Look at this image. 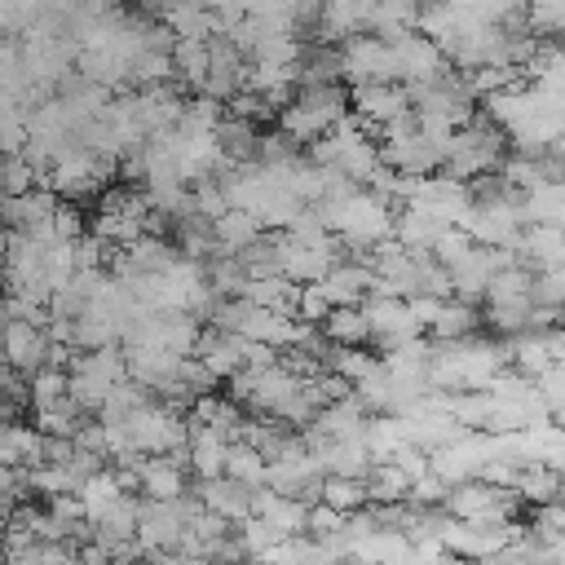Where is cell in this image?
<instances>
[{
    "instance_id": "ffe728a7",
    "label": "cell",
    "mask_w": 565,
    "mask_h": 565,
    "mask_svg": "<svg viewBox=\"0 0 565 565\" xmlns=\"http://www.w3.org/2000/svg\"><path fill=\"white\" fill-rule=\"evenodd\" d=\"M265 234V225H260V216L256 212H247V207H230L225 216H216V252H243V247H252L256 238Z\"/></svg>"
},
{
    "instance_id": "603a6c76",
    "label": "cell",
    "mask_w": 565,
    "mask_h": 565,
    "mask_svg": "<svg viewBox=\"0 0 565 565\" xmlns=\"http://www.w3.org/2000/svg\"><path fill=\"white\" fill-rule=\"evenodd\" d=\"M561 490H565V477H561L552 463H530V468H521V477H516V494H521L530 508L556 503Z\"/></svg>"
},
{
    "instance_id": "d6a6232c",
    "label": "cell",
    "mask_w": 565,
    "mask_h": 565,
    "mask_svg": "<svg viewBox=\"0 0 565 565\" xmlns=\"http://www.w3.org/2000/svg\"><path fill=\"white\" fill-rule=\"evenodd\" d=\"M318 499H322V503H331V508H340V512H358V508H366V503H371L366 481H353V477H322Z\"/></svg>"
},
{
    "instance_id": "2e32d148",
    "label": "cell",
    "mask_w": 565,
    "mask_h": 565,
    "mask_svg": "<svg viewBox=\"0 0 565 565\" xmlns=\"http://www.w3.org/2000/svg\"><path fill=\"white\" fill-rule=\"evenodd\" d=\"M446 230H450V225H441L437 216H428V212H419V207H411V203H402V207L393 212V238H397L406 252H433Z\"/></svg>"
},
{
    "instance_id": "7c38bea8",
    "label": "cell",
    "mask_w": 565,
    "mask_h": 565,
    "mask_svg": "<svg viewBox=\"0 0 565 565\" xmlns=\"http://www.w3.org/2000/svg\"><path fill=\"white\" fill-rule=\"evenodd\" d=\"M512 252L534 274L539 269H565V230H556V225H525Z\"/></svg>"
},
{
    "instance_id": "f546056e",
    "label": "cell",
    "mask_w": 565,
    "mask_h": 565,
    "mask_svg": "<svg viewBox=\"0 0 565 565\" xmlns=\"http://www.w3.org/2000/svg\"><path fill=\"white\" fill-rule=\"evenodd\" d=\"M278 128H282L287 137H296L300 146H309V141H318L322 132H331V124H327L322 115H313L309 106H300L296 97H291V102L278 110Z\"/></svg>"
},
{
    "instance_id": "9c48e42d",
    "label": "cell",
    "mask_w": 565,
    "mask_h": 565,
    "mask_svg": "<svg viewBox=\"0 0 565 565\" xmlns=\"http://www.w3.org/2000/svg\"><path fill=\"white\" fill-rule=\"evenodd\" d=\"M124 353H128V375L141 380V384H150V388L172 384L177 371H181V362H185V353L163 349V344H124Z\"/></svg>"
},
{
    "instance_id": "8fae6325",
    "label": "cell",
    "mask_w": 565,
    "mask_h": 565,
    "mask_svg": "<svg viewBox=\"0 0 565 565\" xmlns=\"http://www.w3.org/2000/svg\"><path fill=\"white\" fill-rule=\"evenodd\" d=\"M185 450H190V472H194L199 481L225 477V459H230V437H225V433H216L212 424L190 419V441H185Z\"/></svg>"
},
{
    "instance_id": "484cf974",
    "label": "cell",
    "mask_w": 565,
    "mask_h": 565,
    "mask_svg": "<svg viewBox=\"0 0 565 565\" xmlns=\"http://www.w3.org/2000/svg\"><path fill=\"white\" fill-rule=\"evenodd\" d=\"M216 137H221V146H225V154H230L234 163H252V159L260 154V132H256L252 119L225 115L221 128H216Z\"/></svg>"
},
{
    "instance_id": "b9f144b4",
    "label": "cell",
    "mask_w": 565,
    "mask_h": 565,
    "mask_svg": "<svg viewBox=\"0 0 565 565\" xmlns=\"http://www.w3.org/2000/svg\"><path fill=\"white\" fill-rule=\"evenodd\" d=\"M561 499H565V490H561Z\"/></svg>"
},
{
    "instance_id": "f35d334b",
    "label": "cell",
    "mask_w": 565,
    "mask_h": 565,
    "mask_svg": "<svg viewBox=\"0 0 565 565\" xmlns=\"http://www.w3.org/2000/svg\"><path fill=\"white\" fill-rule=\"evenodd\" d=\"M84 9H93V13H110V9H119V0H84Z\"/></svg>"
},
{
    "instance_id": "5bb4252c",
    "label": "cell",
    "mask_w": 565,
    "mask_h": 565,
    "mask_svg": "<svg viewBox=\"0 0 565 565\" xmlns=\"http://www.w3.org/2000/svg\"><path fill=\"white\" fill-rule=\"evenodd\" d=\"M375 287V265L353 256V260H340L327 278H322V291L331 296V305H362Z\"/></svg>"
},
{
    "instance_id": "277c9868",
    "label": "cell",
    "mask_w": 565,
    "mask_h": 565,
    "mask_svg": "<svg viewBox=\"0 0 565 565\" xmlns=\"http://www.w3.org/2000/svg\"><path fill=\"white\" fill-rule=\"evenodd\" d=\"M393 49H397L402 84H437V79H446V75L455 71V66H450V57L441 53V44H437V40H428L424 31L402 35Z\"/></svg>"
},
{
    "instance_id": "3957f363",
    "label": "cell",
    "mask_w": 565,
    "mask_h": 565,
    "mask_svg": "<svg viewBox=\"0 0 565 565\" xmlns=\"http://www.w3.org/2000/svg\"><path fill=\"white\" fill-rule=\"evenodd\" d=\"M190 530V516L177 503H163V499H141V525H137V543L141 552H177L181 539Z\"/></svg>"
},
{
    "instance_id": "ba28073f",
    "label": "cell",
    "mask_w": 565,
    "mask_h": 565,
    "mask_svg": "<svg viewBox=\"0 0 565 565\" xmlns=\"http://www.w3.org/2000/svg\"><path fill=\"white\" fill-rule=\"evenodd\" d=\"M199 358L212 366L216 380H234V375L247 366V335H238V331H221V327H203Z\"/></svg>"
},
{
    "instance_id": "4dcf8cb0",
    "label": "cell",
    "mask_w": 565,
    "mask_h": 565,
    "mask_svg": "<svg viewBox=\"0 0 565 565\" xmlns=\"http://www.w3.org/2000/svg\"><path fill=\"white\" fill-rule=\"evenodd\" d=\"M380 366V358L366 349V344H335L331 353H327V371H335V375H344L349 384H358L362 375H371Z\"/></svg>"
},
{
    "instance_id": "e575fe53",
    "label": "cell",
    "mask_w": 565,
    "mask_h": 565,
    "mask_svg": "<svg viewBox=\"0 0 565 565\" xmlns=\"http://www.w3.org/2000/svg\"><path fill=\"white\" fill-rule=\"evenodd\" d=\"M335 305H331V296L322 291V282H300V296H296V318L300 322H327V313H331Z\"/></svg>"
},
{
    "instance_id": "4316f807",
    "label": "cell",
    "mask_w": 565,
    "mask_h": 565,
    "mask_svg": "<svg viewBox=\"0 0 565 565\" xmlns=\"http://www.w3.org/2000/svg\"><path fill=\"white\" fill-rule=\"evenodd\" d=\"M411 477L397 468V459H380L375 468H371V477H366V494H371V503H402L406 494H411Z\"/></svg>"
},
{
    "instance_id": "5b68a950",
    "label": "cell",
    "mask_w": 565,
    "mask_h": 565,
    "mask_svg": "<svg viewBox=\"0 0 565 565\" xmlns=\"http://www.w3.org/2000/svg\"><path fill=\"white\" fill-rule=\"evenodd\" d=\"M406 110H415L406 84H362V88H353V115H362V124H366L375 137H380L384 124L402 119Z\"/></svg>"
},
{
    "instance_id": "d4e9b609",
    "label": "cell",
    "mask_w": 565,
    "mask_h": 565,
    "mask_svg": "<svg viewBox=\"0 0 565 565\" xmlns=\"http://www.w3.org/2000/svg\"><path fill=\"white\" fill-rule=\"evenodd\" d=\"M322 331H327L331 344H371V322H366L362 305H335L327 313Z\"/></svg>"
},
{
    "instance_id": "cb8c5ba5",
    "label": "cell",
    "mask_w": 565,
    "mask_h": 565,
    "mask_svg": "<svg viewBox=\"0 0 565 565\" xmlns=\"http://www.w3.org/2000/svg\"><path fill=\"white\" fill-rule=\"evenodd\" d=\"M296 296H300V282H291L287 274H269V278H252V282H247V300H252L256 309L296 313Z\"/></svg>"
},
{
    "instance_id": "30bf717a",
    "label": "cell",
    "mask_w": 565,
    "mask_h": 565,
    "mask_svg": "<svg viewBox=\"0 0 565 565\" xmlns=\"http://www.w3.org/2000/svg\"><path fill=\"white\" fill-rule=\"evenodd\" d=\"M366 424H371V406H366L358 393H349V397L322 406L309 428H313L318 437H327V441H344V437H362Z\"/></svg>"
},
{
    "instance_id": "ac0fdd59",
    "label": "cell",
    "mask_w": 565,
    "mask_h": 565,
    "mask_svg": "<svg viewBox=\"0 0 565 565\" xmlns=\"http://www.w3.org/2000/svg\"><path fill=\"white\" fill-rule=\"evenodd\" d=\"M521 221L565 230V181H543V185L525 190L521 194Z\"/></svg>"
},
{
    "instance_id": "ab89813d",
    "label": "cell",
    "mask_w": 565,
    "mask_h": 565,
    "mask_svg": "<svg viewBox=\"0 0 565 565\" xmlns=\"http://www.w3.org/2000/svg\"><path fill=\"white\" fill-rule=\"evenodd\" d=\"M433 565H463V556H455V552H446L441 561H433Z\"/></svg>"
},
{
    "instance_id": "74e56055",
    "label": "cell",
    "mask_w": 565,
    "mask_h": 565,
    "mask_svg": "<svg viewBox=\"0 0 565 565\" xmlns=\"http://www.w3.org/2000/svg\"><path fill=\"white\" fill-rule=\"evenodd\" d=\"M450 296H411L406 305H411V313H415V322L428 331L433 322H437V313H441V305H446Z\"/></svg>"
},
{
    "instance_id": "44dd1931",
    "label": "cell",
    "mask_w": 565,
    "mask_h": 565,
    "mask_svg": "<svg viewBox=\"0 0 565 565\" xmlns=\"http://www.w3.org/2000/svg\"><path fill=\"white\" fill-rule=\"evenodd\" d=\"M481 322H486V318L477 313V305H472V300L450 296V300L441 305L437 322L428 327V335H433V340H468V335H477V327H481Z\"/></svg>"
},
{
    "instance_id": "d590c367",
    "label": "cell",
    "mask_w": 565,
    "mask_h": 565,
    "mask_svg": "<svg viewBox=\"0 0 565 565\" xmlns=\"http://www.w3.org/2000/svg\"><path fill=\"white\" fill-rule=\"evenodd\" d=\"M230 115H238V119H252V124H265V119H274L278 110L260 97V93H252V88H243L234 102H230Z\"/></svg>"
},
{
    "instance_id": "7a4b0ae2",
    "label": "cell",
    "mask_w": 565,
    "mask_h": 565,
    "mask_svg": "<svg viewBox=\"0 0 565 565\" xmlns=\"http://www.w3.org/2000/svg\"><path fill=\"white\" fill-rule=\"evenodd\" d=\"M362 309H366V322H371V344L375 349H402V344H411V340H419L424 335V327L415 322V313H411V305L402 300V296H366L362 300Z\"/></svg>"
},
{
    "instance_id": "d6986e66",
    "label": "cell",
    "mask_w": 565,
    "mask_h": 565,
    "mask_svg": "<svg viewBox=\"0 0 565 565\" xmlns=\"http://www.w3.org/2000/svg\"><path fill=\"white\" fill-rule=\"evenodd\" d=\"M508 344V366H516L521 375H530V380H539L556 358H552V349H547V327L543 331H521V335H512V340H503Z\"/></svg>"
},
{
    "instance_id": "f1b7e54d",
    "label": "cell",
    "mask_w": 565,
    "mask_h": 565,
    "mask_svg": "<svg viewBox=\"0 0 565 565\" xmlns=\"http://www.w3.org/2000/svg\"><path fill=\"white\" fill-rule=\"evenodd\" d=\"M225 472L247 481V486H265L269 477V455L252 441H230V459H225Z\"/></svg>"
},
{
    "instance_id": "9a60e30c",
    "label": "cell",
    "mask_w": 565,
    "mask_h": 565,
    "mask_svg": "<svg viewBox=\"0 0 565 565\" xmlns=\"http://www.w3.org/2000/svg\"><path fill=\"white\" fill-rule=\"evenodd\" d=\"M159 18L177 31V40H212V35H221V18L203 0H168L159 9Z\"/></svg>"
},
{
    "instance_id": "8992f818",
    "label": "cell",
    "mask_w": 565,
    "mask_h": 565,
    "mask_svg": "<svg viewBox=\"0 0 565 565\" xmlns=\"http://www.w3.org/2000/svg\"><path fill=\"white\" fill-rule=\"evenodd\" d=\"M194 490L207 503V512H216V516H225L234 525L256 512V486H247V481H238L230 472L225 477H212V481H194Z\"/></svg>"
},
{
    "instance_id": "6da1fadb",
    "label": "cell",
    "mask_w": 565,
    "mask_h": 565,
    "mask_svg": "<svg viewBox=\"0 0 565 565\" xmlns=\"http://www.w3.org/2000/svg\"><path fill=\"white\" fill-rule=\"evenodd\" d=\"M340 57H344V84L349 88H362V84H402L397 49L388 40H380L375 31L349 35L340 44Z\"/></svg>"
},
{
    "instance_id": "8d00e7d4",
    "label": "cell",
    "mask_w": 565,
    "mask_h": 565,
    "mask_svg": "<svg viewBox=\"0 0 565 565\" xmlns=\"http://www.w3.org/2000/svg\"><path fill=\"white\" fill-rule=\"evenodd\" d=\"M344 516L349 512H340V508H331V503L318 499V503H309V534L313 539H327V534H335L344 525Z\"/></svg>"
},
{
    "instance_id": "836d02e7",
    "label": "cell",
    "mask_w": 565,
    "mask_h": 565,
    "mask_svg": "<svg viewBox=\"0 0 565 565\" xmlns=\"http://www.w3.org/2000/svg\"><path fill=\"white\" fill-rule=\"evenodd\" d=\"M40 18H44L40 0H0V31L13 40H22Z\"/></svg>"
},
{
    "instance_id": "83f0119b",
    "label": "cell",
    "mask_w": 565,
    "mask_h": 565,
    "mask_svg": "<svg viewBox=\"0 0 565 565\" xmlns=\"http://www.w3.org/2000/svg\"><path fill=\"white\" fill-rule=\"evenodd\" d=\"M362 441L371 446L375 463H380V459H393V455L406 446V428H402V415H371V424H366Z\"/></svg>"
},
{
    "instance_id": "7402d4cb",
    "label": "cell",
    "mask_w": 565,
    "mask_h": 565,
    "mask_svg": "<svg viewBox=\"0 0 565 565\" xmlns=\"http://www.w3.org/2000/svg\"><path fill=\"white\" fill-rule=\"evenodd\" d=\"M172 66H177V84L199 93L203 79H207V71H212V40H177Z\"/></svg>"
},
{
    "instance_id": "e0dca14e",
    "label": "cell",
    "mask_w": 565,
    "mask_h": 565,
    "mask_svg": "<svg viewBox=\"0 0 565 565\" xmlns=\"http://www.w3.org/2000/svg\"><path fill=\"white\" fill-rule=\"evenodd\" d=\"M0 459L4 463H18V468H40L44 463V433L22 419H9L4 424V437H0Z\"/></svg>"
},
{
    "instance_id": "1f68e13d",
    "label": "cell",
    "mask_w": 565,
    "mask_h": 565,
    "mask_svg": "<svg viewBox=\"0 0 565 565\" xmlns=\"http://www.w3.org/2000/svg\"><path fill=\"white\" fill-rule=\"evenodd\" d=\"M168 79H177L172 53H154V49H146V53H137V57H132V66H128V84H132V88L168 84Z\"/></svg>"
},
{
    "instance_id": "4fadbf2b",
    "label": "cell",
    "mask_w": 565,
    "mask_h": 565,
    "mask_svg": "<svg viewBox=\"0 0 565 565\" xmlns=\"http://www.w3.org/2000/svg\"><path fill=\"white\" fill-rule=\"evenodd\" d=\"M256 516H265L282 539L309 534V499L278 494V490H269V486H256Z\"/></svg>"
},
{
    "instance_id": "52a82bcc",
    "label": "cell",
    "mask_w": 565,
    "mask_h": 565,
    "mask_svg": "<svg viewBox=\"0 0 565 565\" xmlns=\"http://www.w3.org/2000/svg\"><path fill=\"white\" fill-rule=\"evenodd\" d=\"M53 362V340L40 322L26 318H9V366L22 375H35Z\"/></svg>"
},
{
    "instance_id": "60d3db41",
    "label": "cell",
    "mask_w": 565,
    "mask_h": 565,
    "mask_svg": "<svg viewBox=\"0 0 565 565\" xmlns=\"http://www.w3.org/2000/svg\"><path fill=\"white\" fill-rule=\"evenodd\" d=\"M561 44H565V35H561Z\"/></svg>"
}]
</instances>
